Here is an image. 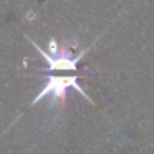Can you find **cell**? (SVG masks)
Segmentation results:
<instances>
[{
    "mask_svg": "<svg viewBox=\"0 0 154 154\" xmlns=\"http://www.w3.org/2000/svg\"><path fill=\"white\" fill-rule=\"evenodd\" d=\"M70 88L76 90L83 98H86L88 101H91L90 96L86 94V91H85L83 88L80 86V83H78V76L76 75H70V76H48L47 81H45V85H43V88L40 90V93L32 100V104L40 103L45 98H50L51 103H63L65 98H66V91L70 90Z\"/></svg>",
    "mask_w": 154,
    "mask_h": 154,
    "instance_id": "1",
    "label": "cell"
}]
</instances>
